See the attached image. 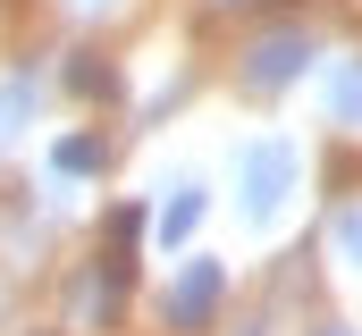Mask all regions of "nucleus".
<instances>
[{
    "label": "nucleus",
    "instance_id": "f257e3e1",
    "mask_svg": "<svg viewBox=\"0 0 362 336\" xmlns=\"http://www.w3.org/2000/svg\"><path fill=\"white\" fill-rule=\"evenodd\" d=\"M286 193H295V143H278V135L245 143L236 152V202H245V219L270 227L278 210H286Z\"/></svg>",
    "mask_w": 362,
    "mask_h": 336
},
{
    "label": "nucleus",
    "instance_id": "f03ea898",
    "mask_svg": "<svg viewBox=\"0 0 362 336\" xmlns=\"http://www.w3.org/2000/svg\"><path fill=\"white\" fill-rule=\"evenodd\" d=\"M303 68H312V34H262V42L245 51V84H253V92H286Z\"/></svg>",
    "mask_w": 362,
    "mask_h": 336
},
{
    "label": "nucleus",
    "instance_id": "7ed1b4c3",
    "mask_svg": "<svg viewBox=\"0 0 362 336\" xmlns=\"http://www.w3.org/2000/svg\"><path fill=\"white\" fill-rule=\"evenodd\" d=\"M219 294H228V269H219V260H185V277L169 286V320H177V328H211Z\"/></svg>",
    "mask_w": 362,
    "mask_h": 336
},
{
    "label": "nucleus",
    "instance_id": "20e7f679",
    "mask_svg": "<svg viewBox=\"0 0 362 336\" xmlns=\"http://www.w3.org/2000/svg\"><path fill=\"white\" fill-rule=\"evenodd\" d=\"M320 101H329L337 126H362V59H337V68L320 76Z\"/></svg>",
    "mask_w": 362,
    "mask_h": 336
},
{
    "label": "nucleus",
    "instance_id": "39448f33",
    "mask_svg": "<svg viewBox=\"0 0 362 336\" xmlns=\"http://www.w3.org/2000/svg\"><path fill=\"white\" fill-rule=\"evenodd\" d=\"M202 227V185H169V202H160V244H185Z\"/></svg>",
    "mask_w": 362,
    "mask_h": 336
},
{
    "label": "nucleus",
    "instance_id": "423d86ee",
    "mask_svg": "<svg viewBox=\"0 0 362 336\" xmlns=\"http://www.w3.org/2000/svg\"><path fill=\"white\" fill-rule=\"evenodd\" d=\"M34 126V76H0V143H17Z\"/></svg>",
    "mask_w": 362,
    "mask_h": 336
},
{
    "label": "nucleus",
    "instance_id": "0eeeda50",
    "mask_svg": "<svg viewBox=\"0 0 362 336\" xmlns=\"http://www.w3.org/2000/svg\"><path fill=\"white\" fill-rule=\"evenodd\" d=\"M51 168H59V176H93V168H101V135H68V143L51 152Z\"/></svg>",
    "mask_w": 362,
    "mask_h": 336
},
{
    "label": "nucleus",
    "instance_id": "6e6552de",
    "mask_svg": "<svg viewBox=\"0 0 362 336\" xmlns=\"http://www.w3.org/2000/svg\"><path fill=\"white\" fill-rule=\"evenodd\" d=\"M337 252L362 269V202H346V210H337Z\"/></svg>",
    "mask_w": 362,
    "mask_h": 336
},
{
    "label": "nucleus",
    "instance_id": "1a4fd4ad",
    "mask_svg": "<svg viewBox=\"0 0 362 336\" xmlns=\"http://www.w3.org/2000/svg\"><path fill=\"white\" fill-rule=\"evenodd\" d=\"M68 84H76V92H110V68H93V59H76V68H68Z\"/></svg>",
    "mask_w": 362,
    "mask_h": 336
},
{
    "label": "nucleus",
    "instance_id": "9d476101",
    "mask_svg": "<svg viewBox=\"0 0 362 336\" xmlns=\"http://www.w3.org/2000/svg\"><path fill=\"white\" fill-rule=\"evenodd\" d=\"M320 336H354V328H320Z\"/></svg>",
    "mask_w": 362,
    "mask_h": 336
},
{
    "label": "nucleus",
    "instance_id": "9b49d317",
    "mask_svg": "<svg viewBox=\"0 0 362 336\" xmlns=\"http://www.w3.org/2000/svg\"><path fill=\"white\" fill-rule=\"evenodd\" d=\"M253 336H262V328H253Z\"/></svg>",
    "mask_w": 362,
    "mask_h": 336
}]
</instances>
